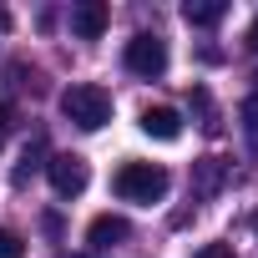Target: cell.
<instances>
[{
	"mask_svg": "<svg viewBox=\"0 0 258 258\" xmlns=\"http://www.w3.org/2000/svg\"><path fill=\"white\" fill-rule=\"evenodd\" d=\"M167 187H172V177L157 162H121L116 177H111V192L121 203H162Z\"/></svg>",
	"mask_w": 258,
	"mask_h": 258,
	"instance_id": "obj_1",
	"label": "cell"
},
{
	"mask_svg": "<svg viewBox=\"0 0 258 258\" xmlns=\"http://www.w3.org/2000/svg\"><path fill=\"white\" fill-rule=\"evenodd\" d=\"M61 111H66V121H76L81 132H101V126L111 121V96L101 91V86H66L61 91Z\"/></svg>",
	"mask_w": 258,
	"mask_h": 258,
	"instance_id": "obj_2",
	"label": "cell"
},
{
	"mask_svg": "<svg viewBox=\"0 0 258 258\" xmlns=\"http://www.w3.org/2000/svg\"><path fill=\"white\" fill-rule=\"evenodd\" d=\"M126 71H132V76H147V81H157L162 71H167V41L162 36H132V41H126Z\"/></svg>",
	"mask_w": 258,
	"mask_h": 258,
	"instance_id": "obj_3",
	"label": "cell"
},
{
	"mask_svg": "<svg viewBox=\"0 0 258 258\" xmlns=\"http://www.w3.org/2000/svg\"><path fill=\"white\" fill-rule=\"evenodd\" d=\"M46 172H51L56 198H81L86 182H91V167H86V157H76V152H56V157L46 162Z\"/></svg>",
	"mask_w": 258,
	"mask_h": 258,
	"instance_id": "obj_4",
	"label": "cell"
},
{
	"mask_svg": "<svg viewBox=\"0 0 258 258\" xmlns=\"http://www.w3.org/2000/svg\"><path fill=\"white\" fill-rule=\"evenodd\" d=\"M142 132L157 137V142H177V137H182V116H177L172 106H147V111H142Z\"/></svg>",
	"mask_w": 258,
	"mask_h": 258,
	"instance_id": "obj_5",
	"label": "cell"
},
{
	"mask_svg": "<svg viewBox=\"0 0 258 258\" xmlns=\"http://www.w3.org/2000/svg\"><path fill=\"white\" fill-rule=\"evenodd\" d=\"M71 31L81 41H96L106 31V6H101V0H81V6H71Z\"/></svg>",
	"mask_w": 258,
	"mask_h": 258,
	"instance_id": "obj_6",
	"label": "cell"
},
{
	"mask_svg": "<svg viewBox=\"0 0 258 258\" xmlns=\"http://www.w3.org/2000/svg\"><path fill=\"white\" fill-rule=\"evenodd\" d=\"M86 238H91V248H116L121 238H132V223L116 218V213H101V218H91Z\"/></svg>",
	"mask_w": 258,
	"mask_h": 258,
	"instance_id": "obj_7",
	"label": "cell"
},
{
	"mask_svg": "<svg viewBox=\"0 0 258 258\" xmlns=\"http://www.w3.org/2000/svg\"><path fill=\"white\" fill-rule=\"evenodd\" d=\"M223 16H228V0H187V6H182L187 26H218Z\"/></svg>",
	"mask_w": 258,
	"mask_h": 258,
	"instance_id": "obj_8",
	"label": "cell"
},
{
	"mask_svg": "<svg viewBox=\"0 0 258 258\" xmlns=\"http://www.w3.org/2000/svg\"><path fill=\"white\" fill-rule=\"evenodd\" d=\"M41 157H46V142H41V137H36V142H31V147H26V157H21V167H16V182H21V187H26V182H31V172H36V167H46V162H41Z\"/></svg>",
	"mask_w": 258,
	"mask_h": 258,
	"instance_id": "obj_9",
	"label": "cell"
},
{
	"mask_svg": "<svg viewBox=\"0 0 258 258\" xmlns=\"http://www.w3.org/2000/svg\"><path fill=\"white\" fill-rule=\"evenodd\" d=\"M238 116H243V137H248V147L258 152V96H248V101L238 106Z\"/></svg>",
	"mask_w": 258,
	"mask_h": 258,
	"instance_id": "obj_10",
	"label": "cell"
},
{
	"mask_svg": "<svg viewBox=\"0 0 258 258\" xmlns=\"http://www.w3.org/2000/svg\"><path fill=\"white\" fill-rule=\"evenodd\" d=\"M223 182V162L218 157H208V162H198V192H213Z\"/></svg>",
	"mask_w": 258,
	"mask_h": 258,
	"instance_id": "obj_11",
	"label": "cell"
},
{
	"mask_svg": "<svg viewBox=\"0 0 258 258\" xmlns=\"http://www.w3.org/2000/svg\"><path fill=\"white\" fill-rule=\"evenodd\" d=\"M0 258H26V238L16 228H0Z\"/></svg>",
	"mask_w": 258,
	"mask_h": 258,
	"instance_id": "obj_12",
	"label": "cell"
},
{
	"mask_svg": "<svg viewBox=\"0 0 258 258\" xmlns=\"http://www.w3.org/2000/svg\"><path fill=\"white\" fill-rule=\"evenodd\" d=\"M11 126H16V111L0 101V147H6V137H11Z\"/></svg>",
	"mask_w": 258,
	"mask_h": 258,
	"instance_id": "obj_13",
	"label": "cell"
},
{
	"mask_svg": "<svg viewBox=\"0 0 258 258\" xmlns=\"http://www.w3.org/2000/svg\"><path fill=\"white\" fill-rule=\"evenodd\" d=\"M198 258H233V248H228V243H203Z\"/></svg>",
	"mask_w": 258,
	"mask_h": 258,
	"instance_id": "obj_14",
	"label": "cell"
},
{
	"mask_svg": "<svg viewBox=\"0 0 258 258\" xmlns=\"http://www.w3.org/2000/svg\"><path fill=\"white\" fill-rule=\"evenodd\" d=\"M248 46L258 51V16H253V26H248Z\"/></svg>",
	"mask_w": 258,
	"mask_h": 258,
	"instance_id": "obj_15",
	"label": "cell"
},
{
	"mask_svg": "<svg viewBox=\"0 0 258 258\" xmlns=\"http://www.w3.org/2000/svg\"><path fill=\"white\" fill-rule=\"evenodd\" d=\"M6 26H11V16H6V6H0V31H6Z\"/></svg>",
	"mask_w": 258,
	"mask_h": 258,
	"instance_id": "obj_16",
	"label": "cell"
},
{
	"mask_svg": "<svg viewBox=\"0 0 258 258\" xmlns=\"http://www.w3.org/2000/svg\"><path fill=\"white\" fill-rule=\"evenodd\" d=\"M253 81H258V71H253Z\"/></svg>",
	"mask_w": 258,
	"mask_h": 258,
	"instance_id": "obj_17",
	"label": "cell"
}]
</instances>
